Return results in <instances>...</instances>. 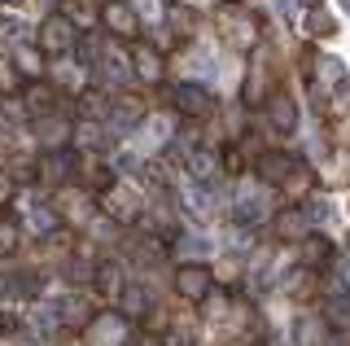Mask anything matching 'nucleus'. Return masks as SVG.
Here are the masks:
<instances>
[{
    "label": "nucleus",
    "instance_id": "nucleus-1",
    "mask_svg": "<svg viewBox=\"0 0 350 346\" xmlns=\"http://www.w3.org/2000/svg\"><path fill=\"white\" fill-rule=\"evenodd\" d=\"M75 44V27H70V18H49V23H44V36H40V49L44 53H66Z\"/></svg>",
    "mask_w": 350,
    "mask_h": 346
},
{
    "label": "nucleus",
    "instance_id": "nucleus-2",
    "mask_svg": "<svg viewBox=\"0 0 350 346\" xmlns=\"http://www.w3.org/2000/svg\"><path fill=\"white\" fill-rule=\"evenodd\" d=\"M175 289H180L189 302L206 298V289H211V272H206V267H180V276H175Z\"/></svg>",
    "mask_w": 350,
    "mask_h": 346
},
{
    "label": "nucleus",
    "instance_id": "nucleus-3",
    "mask_svg": "<svg viewBox=\"0 0 350 346\" xmlns=\"http://www.w3.org/2000/svg\"><path fill=\"white\" fill-rule=\"evenodd\" d=\"M101 18H105V27L114 31V36H136V14H131L123 0H105Z\"/></svg>",
    "mask_w": 350,
    "mask_h": 346
},
{
    "label": "nucleus",
    "instance_id": "nucleus-4",
    "mask_svg": "<svg viewBox=\"0 0 350 346\" xmlns=\"http://www.w3.org/2000/svg\"><path fill=\"white\" fill-rule=\"evenodd\" d=\"M175 101H180L184 114H206V110H211V96H206L202 88H193V83H184V88L175 92Z\"/></svg>",
    "mask_w": 350,
    "mask_h": 346
},
{
    "label": "nucleus",
    "instance_id": "nucleus-5",
    "mask_svg": "<svg viewBox=\"0 0 350 346\" xmlns=\"http://www.w3.org/2000/svg\"><path fill=\"white\" fill-rule=\"evenodd\" d=\"M271 118H276L280 132H293V118H298V114H293V101H289V96H276V101H271Z\"/></svg>",
    "mask_w": 350,
    "mask_h": 346
},
{
    "label": "nucleus",
    "instance_id": "nucleus-6",
    "mask_svg": "<svg viewBox=\"0 0 350 346\" xmlns=\"http://www.w3.org/2000/svg\"><path fill=\"white\" fill-rule=\"evenodd\" d=\"M136 62H140V75L145 79H162V66H158V53L149 44H136Z\"/></svg>",
    "mask_w": 350,
    "mask_h": 346
},
{
    "label": "nucleus",
    "instance_id": "nucleus-7",
    "mask_svg": "<svg viewBox=\"0 0 350 346\" xmlns=\"http://www.w3.org/2000/svg\"><path fill=\"white\" fill-rule=\"evenodd\" d=\"M123 316H145V307H149V298H145V289H127L123 294Z\"/></svg>",
    "mask_w": 350,
    "mask_h": 346
},
{
    "label": "nucleus",
    "instance_id": "nucleus-8",
    "mask_svg": "<svg viewBox=\"0 0 350 346\" xmlns=\"http://www.w3.org/2000/svg\"><path fill=\"white\" fill-rule=\"evenodd\" d=\"M302 258H306V263H320V258H328V241H324V237H306Z\"/></svg>",
    "mask_w": 350,
    "mask_h": 346
},
{
    "label": "nucleus",
    "instance_id": "nucleus-9",
    "mask_svg": "<svg viewBox=\"0 0 350 346\" xmlns=\"http://www.w3.org/2000/svg\"><path fill=\"white\" fill-rule=\"evenodd\" d=\"M311 36H333V18H328L324 9H315V14H311Z\"/></svg>",
    "mask_w": 350,
    "mask_h": 346
},
{
    "label": "nucleus",
    "instance_id": "nucleus-10",
    "mask_svg": "<svg viewBox=\"0 0 350 346\" xmlns=\"http://www.w3.org/2000/svg\"><path fill=\"white\" fill-rule=\"evenodd\" d=\"M9 198H14V176L0 171V202H9Z\"/></svg>",
    "mask_w": 350,
    "mask_h": 346
},
{
    "label": "nucleus",
    "instance_id": "nucleus-11",
    "mask_svg": "<svg viewBox=\"0 0 350 346\" xmlns=\"http://www.w3.org/2000/svg\"><path fill=\"white\" fill-rule=\"evenodd\" d=\"M337 101H342V105H350V83H346V92H342V96H337Z\"/></svg>",
    "mask_w": 350,
    "mask_h": 346
},
{
    "label": "nucleus",
    "instance_id": "nucleus-12",
    "mask_svg": "<svg viewBox=\"0 0 350 346\" xmlns=\"http://www.w3.org/2000/svg\"><path fill=\"white\" fill-rule=\"evenodd\" d=\"M136 346H153V342H136Z\"/></svg>",
    "mask_w": 350,
    "mask_h": 346
},
{
    "label": "nucleus",
    "instance_id": "nucleus-13",
    "mask_svg": "<svg viewBox=\"0 0 350 346\" xmlns=\"http://www.w3.org/2000/svg\"><path fill=\"white\" fill-rule=\"evenodd\" d=\"M311 5H315V0H311Z\"/></svg>",
    "mask_w": 350,
    "mask_h": 346
}]
</instances>
